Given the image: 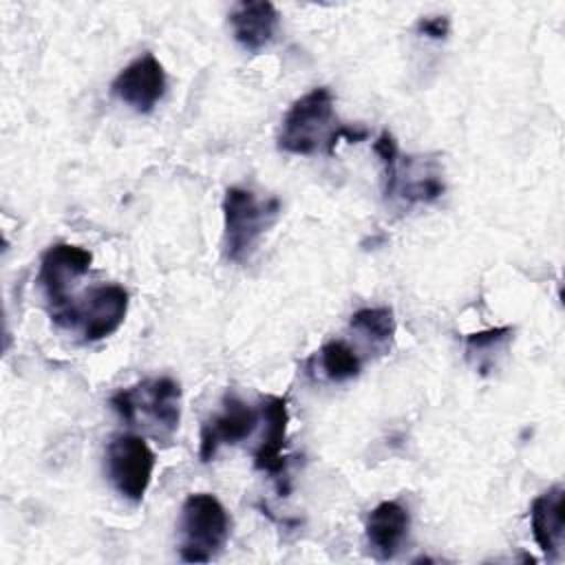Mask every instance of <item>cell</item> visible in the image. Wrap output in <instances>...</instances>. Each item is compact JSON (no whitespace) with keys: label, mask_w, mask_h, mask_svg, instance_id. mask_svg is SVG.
<instances>
[{"label":"cell","mask_w":565,"mask_h":565,"mask_svg":"<svg viewBox=\"0 0 565 565\" xmlns=\"http://www.w3.org/2000/svg\"><path fill=\"white\" fill-rule=\"evenodd\" d=\"M90 263L93 254L71 243H55L42 254L38 282L51 307V316L73 302V296L68 291L75 280L90 269Z\"/></svg>","instance_id":"cell-7"},{"label":"cell","mask_w":565,"mask_h":565,"mask_svg":"<svg viewBox=\"0 0 565 565\" xmlns=\"http://www.w3.org/2000/svg\"><path fill=\"white\" fill-rule=\"evenodd\" d=\"M280 201L258 199L252 190L232 185L223 196V249L232 263H247L263 234L276 221Z\"/></svg>","instance_id":"cell-3"},{"label":"cell","mask_w":565,"mask_h":565,"mask_svg":"<svg viewBox=\"0 0 565 565\" xmlns=\"http://www.w3.org/2000/svg\"><path fill=\"white\" fill-rule=\"evenodd\" d=\"M258 411L263 422V435H260V444L254 450V468L276 479L287 477V459L282 455L287 444V424H289L287 399L278 395H263Z\"/></svg>","instance_id":"cell-10"},{"label":"cell","mask_w":565,"mask_h":565,"mask_svg":"<svg viewBox=\"0 0 565 565\" xmlns=\"http://www.w3.org/2000/svg\"><path fill=\"white\" fill-rule=\"evenodd\" d=\"M408 527H411V514L402 503L382 501L380 505H375L369 512L366 525H364L371 554L377 561H391L399 552L408 534Z\"/></svg>","instance_id":"cell-12"},{"label":"cell","mask_w":565,"mask_h":565,"mask_svg":"<svg viewBox=\"0 0 565 565\" xmlns=\"http://www.w3.org/2000/svg\"><path fill=\"white\" fill-rule=\"evenodd\" d=\"M415 29L426 38L444 40L450 33V20L446 15H428V18H422Z\"/></svg>","instance_id":"cell-18"},{"label":"cell","mask_w":565,"mask_h":565,"mask_svg":"<svg viewBox=\"0 0 565 565\" xmlns=\"http://www.w3.org/2000/svg\"><path fill=\"white\" fill-rule=\"evenodd\" d=\"M280 15L276 7L267 0L258 2H238L234 11L230 13V24L234 31V40L245 51H263L271 44L276 31H278Z\"/></svg>","instance_id":"cell-14"},{"label":"cell","mask_w":565,"mask_h":565,"mask_svg":"<svg viewBox=\"0 0 565 565\" xmlns=\"http://www.w3.org/2000/svg\"><path fill=\"white\" fill-rule=\"evenodd\" d=\"M362 141L364 128H349L335 119L333 95L327 86L311 88L287 110L280 132L278 148L291 154H313L324 148L327 154L335 152L340 139Z\"/></svg>","instance_id":"cell-1"},{"label":"cell","mask_w":565,"mask_h":565,"mask_svg":"<svg viewBox=\"0 0 565 565\" xmlns=\"http://www.w3.org/2000/svg\"><path fill=\"white\" fill-rule=\"evenodd\" d=\"M514 335L512 327H494L477 333L466 335V355L472 362V366L486 375L494 369L497 358L505 351Z\"/></svg>","instance_id":"cell-15"},{"label":"cell","mask_w":565,"mask_h":565,"mask_svg":"<svg viewBox=\"0 0 565 565\" xmlns=\"http://www.w3.org/2000/svg\"><path fill=\"white\" fill-rule=\"evenodd\" d=\"M444 194V179L424 159L402 157L393 179L384 185L386 199H402L404 203H433Z\"/></svg>","instance_id":"cell-11"},{"label":"cell","mask_w":565,"mask_h":565,"mask_svg":"<svg viewBox=\"0 0 565 565\" xmlns=\"http://www.w3.org/2000/svg\"><path fill=\"white\" fill-rule=\"evenodd\" d=\"M110 90L132 110L150 113L166 93V71L152 53H143L119 71Z\"/></svg>","instance_id":"cell-9"},{"label":"cell","mask_w":565,"mask_h":565,"mask_svg":"<svg viewBox=\"0 0 565 565\" xmlns=\"http://www.w3.org/2000/svg\"><path fill=\"white\" fill-rule=\"evenodd\" d=\"M126 311L128 291L121 285L108 282L90 287L51 318L57 327L77 331L84 342H97L113 335L121 327Z\"/></svg>","instance_id":"cell-5"},{"label":"cell","mask_w":565,"mask_h":565,"mask_svg":"<svg viewBox=\"0 0 565 565\" xmlns=\"http://www.w3.org/2000/svg\"><path fill=\"white\" fill-rule=\"evenodd\" d=\"M110 406L128 426L168 441L181 422V388L172 377H150L117 391Z\"/></svg>","instance_id":"cell-2"},{"label":"cell","mask_w":565,"mask_h":565,"mask_svg":"<svg viewBox=\"0 0 565 565\" xmlns=\"http://www.w3.org/2000/svg\"><path fill=\"white\" fill-rule=\"evenodd\" d=\"M349 327L360 333L364 340L371 342V347L386 351L395 338V318L393 311L388 307H364L358 309L351 320Z\"/></svg>","instance_id":"cell-16"},{"label":"cell","mask_w":565,"mask_h":565,"mask_svg":"<svg viewBox=\"0 0 565 565\" xmlns=\"http://www.w3.org/2000/svg\"><path fill=\"white\" fill-rule=\"evenodd\" d=\"M179 556L185 563H210L230 539V516L210 492H194L181 505Z\"/></svg>","instance_id":"cell-4"},{"label":"cell","mask_w":565,"mask_h":565,"mask_svg":"<svg viewBox=\"0 0 565 565\" xmlns=\"http://www.w3.org/2000/svg\"><path fill=\"white\" fill-rule=\"evenodd\" d=\"M563 510H565L563 486H552L550 490L541 492L530 505V523H532L534 541L539 550L545 554V558L550 561L558 558V552L563 547V536H565Z\"/></svg>","instance_id":"cell-13"},{"label":"cell","mask_w":565,"mask_h":565,"mask_svg":"<svg viewBox=\"0 0 565 565\" xmlns=\"http://www.w3.org/2000/svg\"><path fill=\"white\" fill-rule=\"evenodd\" d=\"M260 422V411L243 402L234 393H225L221 411L214 413L201 428L199 457L201 461H212L221 446H234L252 437Z\"/></svg>","instance_id":"cell-8"},{"label":"cell","mask_w":565,"mask_h":565,"mask_svg":"<svg viewBox=\"0 0 565 565\" xmlns=\"http://www.w3.org/2000/svg\"><path fill=\"white\" fill-rule=\"evenodd\" d=\"M154 452L141 435L119 433L106 446V477L115 492L141 503L154 472Z\"/></svg>","instance_id":"cell-6"},{"label":"cell","mask_w":565,"mask_h":565,"mask_svg":"<svg viewBox=\"0 0 565 565\" xmlns=\"http://www.w3.org/2000/svg\"><path fill=\"white\" fill-rule=\"evenodd\" d=\"M320 369L331 382H347L360 375L362 360L344 340H329L318 351Z\"/></svg>","instance_id":"cell-17"}]
</instances>
